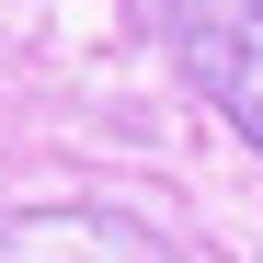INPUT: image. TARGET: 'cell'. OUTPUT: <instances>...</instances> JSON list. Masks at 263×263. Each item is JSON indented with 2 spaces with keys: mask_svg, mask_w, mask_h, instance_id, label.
Returning a JSON list of instances; mask_svg holds the SVG:
<instances>
[{
  "mask_svg": "<svg viewBox=\"0 0 263 263\" xmlns=\"http://www.w3.org/2000/svg\"><path fill=\"white\" fill-rule=\"evenodd\" d=\"M172 69L263 149V0H160Z\"/></svg>",
  "mask_w": 263,
  "mask_h": 263,
  "instance_id": "obj_1",
  "label": "cell"
},
{
  "mask_svg": "<svg viewBox=\"0 0 263 263\" xmlns=\"http://www.w3.org/2000/svg\"><path fill=\"white\" fill-rule=\"evenodd\" d=\"M0 263H172V240L126 206H23L0 217Z\"/></svg>",
  "mask_w": 263,
  "mask_h": 263,
  "instance_id": "obj_2",
  "label": "cell"
}]
</instances>
